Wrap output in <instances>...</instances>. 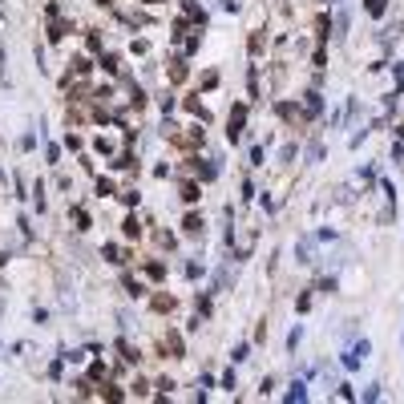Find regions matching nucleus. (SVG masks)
<instances>
[{"label": "nucleus", "instance_id": "nucleus-14", "mask_svg": "<svg viewBox=\"0 0 404 404\" xmlns=\"http://www.w3.org/2000/svg\"><path fill=\"white\" fill-rule=\"evenodd\" d=\"M246 352H251V344H239V348L231 352V360H235V364H242V360H246Z\"/></svg>", "mask_w": 404, "mask_h": 404}, {"label": "nucleus", "instance_id": "nucleus-12", "mask_svg": "<svg viewBox=\"0 0 404 404\" xmlns=\"http://www.w3.org/2000/svg\"><path fill=\"white\" fill-rule=\"evenodd\" d=\"M97 194H101V198H109V194H117V190H113V182H109V178H101V182H97Z\"/></svg>", "mask_w": 404, "mask_h": 404}, {"label": "nucleus", "instance_id": "nucleus-15", "mask_svg": "<svg viewBox=\"0 0 404 404\" xmlns=\"http://www.w3.org/2000/svg\"><path fill=\"white\" fill-rule=\"evenodd\" d=\"M146 275H150V279H162V275H166V267H162V263H150V267H146Z\"/></svg>", "mask_w": 404, "mask_h": 404}, {"label": "nucleus", "instance_id": "nucleus-9", "mask_svg": "<svg viewBox=\"0 0 404 404\" xmlns=\"http://www.w3.org/2000/svg\"><path fill=\"white\" fill-rule=\"evenodd\" d=\"M182 227H186V235H198V231H202V219H198V214H190Z\"/></svg>", "mask_w": 404, "mask_h": 404}, {"label": "nucleus", "instance_id": "nucleus-6", "mask_svg": "<svg viewBox=\"0 0 404 404\" xmlns=\"http://www.w3.org/2000/svg\"><path fill=\"white\" fill-rule=\"evenodd\" d=\"M126 295H130V299H142V295H146V287L138 283V279H126Z\"/></svg>", "mask_w": 404, "mask_h": 404}, {"label": "nucleus", "instance_id": "nucleus-5", "mask_svg": "<svg viewBox=\"0 0 404 404\" xmlns=\"http://www.w3.org/2000/svg\"><path fill=\"white\" fill-rule=\"evenodd\" d=\"M121 231H126V239H138V235H142V227H138V219H134V214H130L126 223H121Z\"/></svg>", "mask_w": 404, "mask_h": 404}, {"label": "nucleus", "instance_id": "nucleus-2", "mask_svg": "<svg viewBox=\"0 0 404 404\" xmlns=\"http://www.w3.org/2000/svg\"><path fill=\"white\" fill-rule=\"evenodd\" d=\"M303 97H307V101H303V105H307V113H320V109H323V97H320L316 89H312V93H303Z\"/></svg>", "mask_w": 404, "mask_h": 404}, {"label": "nucleus", "instance_id": "nucleus-10", "mask_svg": "<svg viewBox=\"0 0 404 404\" xmlns=\"http://www.w3.org/2000/svg\"><path fill=\"white\" fill-rule=\"evenodd\" d=\"M299 339H303V327H291V335H287V352L299 348Z\"/></svg>", "mask_w": 404, "mask_h": 404}, {"label": "nucleus", "instance_id": "nucleus-13", "mask_svg": "<svg viewBox=\"0 0 404 404\" xmlns=\"http://www.w3.org/2000/svg\"><path fill=\"white\" fill-rule=\"evenodd\" d=\"M73 219H77V231H89V214H85V210H81V206H77V210H73Z\"/></svg>", "mask_w": 404, "mask_h": 404}, {"label": "nucleus", "instance_id": "nucleus-3", "mask_svg": "<svg viewBox=\"0 0 404 404\" xmlns=\"http://www.w3.org/2000/svg\"><path fill=\"white\" fill-rule=\"evenodd\" d=\"M339 364H344V368H348V372H356V368H360V364H364V360H360V356H356V352H352V348H348V352H344V356H339Z\"/></svg>", "mask_w": 404, "mask_h": 404}, {"label": "nucleus", "instance_id": "nucleus-1", "mask_svg": "<svg viewBox=\"0 0 404 404\" xmlns=\"http://www.w3.org/2000/svg\"><path fill=\"white\" fill-rule=\"evenodd\" d=\"M316 235H303L299 242H295V255H299V263H316Z\"/></svg>", "mask_w": 404, "mask_h": 404}, {"label": "nucleus", "instance_id": "nucleus-16", "mask_svg": "<svg viewBox=\"0 0 404 404\" xmlns=\"http://www.w3.org/2000/svg\"><path fill=\"white\" fill-rule=\"evenodd\" d=\"M364 400H368V404L380 400V384H368V388H364Z\"/></svg>", "mask_w": 404, "mask_h": 404}, {"label": "nucleus", "instance_id": "nucleus-7", "mask_svg": "<svg viewBox=\"0 0 404 404\" xmlns=\"http://www.w3.org/2000/svg\"><path fill=\"white\" fill-rule=\"evenodd\" d=\"M331 37H348V12L335 16V33H331Z\"/></svg>", "mask_w": 404, "mask_h": 404}, {"label": "nucleus", "instance_id": "nucleus-17", "mask_svg": "<svg viewBox=\"0 0 404 404\" xmlns=\"http://www.w3.org/2000/svg\"><path fill=\"white\" fill-rule=\"evenodd\" d=\"M368 12H372V16H380V12H384V0H368Z\"/></svg>", "mask_w": 404, "mask_h": 404}, {"label": "nucleus", "instance_id": "nucleus-8", "mask_svg": "<svg viewBox=\"0 0 404 404\" xmlns=\"http://www.w3.org/2000/svg\"><path fill=\"white\" fill-rule=\"evenodd\" d=\"M307 162H323V146H320V142L307 146Z\"/></svg>", "mask_w": 404, "mask_h": 404}, {"label": "nucleus", "instance_id": "nucleus-11", "mask_svg": "<svg viewBox=\"0 0 404 404\" xmlns=\"http://www.w3.org/2000/svg\"><path fill=\"white\" fill-rule=\"evenodd\" d=\"M182 198H186V202H198V186L186 182V186H182Z\"/></svg>", "mask_w": 404, "mask_h": 404}, {"label": "nucleus", "instance_id": "nucleus-4", "mask_svg": "<svg viewBox=\"0 0 404 404\" xmlns=\"http://www.w3.org/2000/svg\"><path fill=\"white\" fill-rule=\"evenodd\" d=\"M287 400H307V384H303V380H295V384L287 388Z\"/></svg>", "mask_w": 404, "mask_h": 404}]
</instances>
